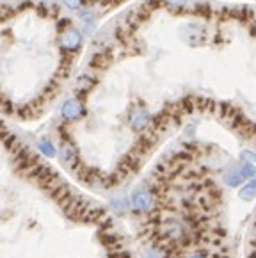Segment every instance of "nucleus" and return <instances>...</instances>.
Listing matches in <instances>:
<instances>
[{"label": "nucleus", "mask_w": 256, "mask_h": 258, "mask_svg": "<svg viewBox=\"0 0 256 258\" xmlns=\"http://www.w3.org/2000/svg\"><path fill=\"white\" fill-rule=\"evenodd\" d=\"M59 159L64 162V164L73 166L77 162V150L70 141H64L59 148Z\"/></svg>", "instance_id": "0eeeda50"}, {"label": "nucleus", "mask_w": 256, "mask_h": 258, "mask_svg": "<svg viewBox=\"0 0 256 258\" xmlns=\"http://www.w3.org/2000/svg\"><path fill=\"white\" fill-rule=\"evenodd\" d=\"M238 196H240V200H244V201H253V200H255L256 198V176H253V178L238 191Z\"/></svg>", "instance_id": "6e6552de"}, {"label": "nucleus", "mask_w": 256, "mask_h": 258, "mask_svg": "<svg viewBox=\"0 0 256 258\" xmlns=\"http://www.w3.org/2000/svg\"><path fill=\"white\" fill-rule=\"evenodd\" d=\"M255 29H256V22H255Z\"/></svg>", "instance_id": "f3484780"}, {"label": "nucleus", "mask_w": 256, "mask_h": 258, "mask_svg": "<svg viewBox=\"0 0 256 258\" xmlns=\"http://www.w3.org/2000/svg\"><path fill=\"white\" fill-rule=\"evenodd\" d=\"M91 86H93V80L89 79L87 75L80 77L79 82H77V91H87L89 87H91Z\"/></svg>", "instance_id": "9d476101"}, {"label": "nucleus", "mask_w": 256, "mask_h": 258, "mask_svg": "<svg viewBox=\"0 0 256 258\" xmlns=\"http://www.w3.org/2000/svg\"><path fill=\"white\" fill-rule=\"evenodd\" d=\"M249 258H256V248H253V251L249 253Z\"/></svg>", "instance_id": "2eb2a0df"}, {"label": "nucleus", "mask_w": 256, "mask_h": 258, "mask_svg": "<svg viewBox=\"0 0 256 258\" xmlns=\"http://www.w3.org/2000/svg\"><path fill=\"white\" fill-rule=\"evenodd\" d=\"M255 226H256V217H255Z\"/></svg>", "instance_id": "dca6fc26"}, {"label": "nucleus", "mask_w": 256, "mask_h": 258, "mask_svg": "<svg viewBox=\"0 0 256 258\" xmlns=\"http://www.w3.org/2000/svg\"><path fill=\"white\" fill-rule=\"evenodd\" d=\"M61 114L66 121H75V119H79V117L84 114V107H82L80 100L70 98V100H66L64 105H62Z\"/></svg>", "instance_id": "39448f33"}, {"label": "nucleus", "mask_w": 256, "mask_h": 258, "mask_svg": "<svg viewBox=\"0 0 256 258\" xmlns=\"http://www.w3.org/2000/svg\"><path fill=\"white\" fill-rule=\"evenodd\" d=\"M39 148H41L43 153L48 155V157H54V155H56V148H54V144H52L48 139H43V141L39 143Z\"/></svg>", "instance_id": "1a4fd4ad"}, {"label": "nucleus", "mask_w": 256, "mask_h": 258, "mask_svg": "<svg viewBox=\"0 0 256 258\" xmlns=\"http://www.w3.org/2000/svg\"><path fill=\"white\" fill-rule=\"evenodd\" d=\"M62 4L68 7V9H79L82 5V0H62Z\"/></svg>", "instance_id": "f8f14e48"}, {"label": "nucleus", "mask_w": 256, "mask_h": 258, "mask_svg": "<svg viewBox=\"0 0 256 258\" xmlns=\"http://www.w3.org/2000/svg\"><path fill=\"white\" fill-rule=\"evenodd\" d=\"M132 208L139 214H146L155 208V194L149 189H137L132 194Z\"/></svg>", "instance_id": "f03ea898"}, {"label": "nucleus", "mask_w": 256, "mask_h": 258, "mask_svg": "<svg viewBox=\"0 0 256 258\" xmlns=\"http://www.w3.org/2000/svg\"><path fill=\"white\" fill-rule=\"evenodd\" d=\"M172 258H226L223 257V253H217L215 248H185L182 246V251L178 255H174Z\"/></svg>", "instance_id": "7ed1b4c3"}, {"label": "nucleus", "mask_w": 256, "mask_h": 258, "mask_svg": "<svg viewBox=\"0 0 256 258\" xmlns=\"http://www.w3.org/2000/svg\"><path fill=\"white\" fill-rule=\"evenodd\" d=\"M128 123H130V127L134 128V130L137 132L144 130V128L149 127V123H151V114H149L144 107H135L132 109Z\"/></svg>", "instance_id": "20e7f679"}, {"label": "nucleus", "mask_w": 256, "mask_h": 258, "mask_svg": "<svg viewBox=\"0 0 256 258\" xmlns=\"http://www.w3.org/2000/svg\"><path fill=\"white\" fill-rule=\"evenodd\" d=\"M80 41H82V36H80V32L75 30V29H68L61 36V45L66 50H77V48L80 47Z\"/></svg>", "instance_id": "423d86ee"}, {"label": "nucleus", "mask_w": 256, "mask_h": 258, "mask_svg": "<svg viewBox=\"0 0 256 258\" xmlns=\"http://www.w3.org/2000/svg\"><path fill=\"white\" fill-rule=\"evenodd\" d=\"M114 208H116L117 212H125L128 206H126V200H116L114 201Z\"/></svg>", "instance_id": "ddd939ff"}, {"label": "nucleus", "mask_w": 256, "mask_h": 258, "mask_svg": "<svg viewBox=\"0 0 256 258\" xmlns=\"http://www.w3.org/2000/svg\"><path fill=\"white\" fill-rule=\"evenodd\" d=\"M256 176V166L251 162H240L237 166H231V168L224 173V183L228 187H238L242 185L244 182H249V180Z\"/></svg>", "instance_id": "f257e3e1"}, {"label": "nucleus", "mask_w": 256, "mask_h": 258, "mask_svg": "<svg viewBox=\"0 0 256 258\" xmlns=\"http://www.w3.org/2000/svg\"><path fill=\"white\" fill-rule=\"evenodd\" d=\"M168 2L172 5V7H182V5L187 4V0H168Z\"/></svg>", "instance_id": "4468645a"}, {"label": "nucleus", "mask_w": 256, "mask_h": 258, "mask_svg": "<svg viewBox=\"0 0 256 258\" xmlns=\"http://www.w3.org/2000/svg\"><path fill=\"white\" fill-rule=\"evenodd\" d=\"M242 160L244 162H251V164H256V153H253V151H242Z\"/></svg>", "instance_id": "9b49d317"}]
</instances>
